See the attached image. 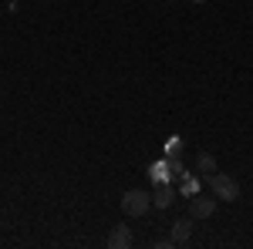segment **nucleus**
Returning <instances> with one entry per match:
<instances>
[{"label":"nucleus","instance_id":"9","mask_svg":"<svg viewBox=\"0 0 253 249\" xmlns=\"http://www.w3.org/2000/svg\"><path fill=\"white\" fill-rule=\"evenodd\" d=\"M182 192H189V195H196V192H199V185H196V182H186V185H182Z\"/></svg>","mask_w":253,"mask_h":249},{"label":"nucleus","instance_id":"6","mask_svg":"<svg viewBox=\"0 0 253 249\" xmlns=\"http://www.w3.org/2000/svg\"><path fill=\"white\" fill-rule=\"evenodd\" d=\"M196 169L199 172H206V175H213L216 172V158L210 152H199V158H196Z\"/></svg>","mask_w":253,"mask_h":249},{"label":"nucleus","instance_id":"5","mask_svg":"<svg viewBox=\"0 0 253 249\" xmlns=\"http://www.w3.org/2000/svg\"><path fill=\"white\" fill-rule=\"evenodd\" d=\"M132 246V229L128 226H115L108 232V249H128Z\"/></svg>","mask_w":253,"mask_h":249},{"label":"nucleus","instance_id":"10","mask_svg":"<svg viewBox=\"0 0 253 249\" xmlns=\"http://www.w3.org/2000/svg\"><path fill=\"white\" fill-rule=\"evenodd\" d=\"M189 3H206V0H189Z\"/></svg>","mask_w":253,"mask_h":249},{"label":"nucleus","instance_id":"4","mask_svg":"<svg viewBox=\"0 0 253 249\" xmlns=\"http://www.w3.org/2000/svg\"><path fill=\"white\" fill-rule=\"evenodd\" d=\"M189 236H193V215H186V219H175L172 222V246H182V243H189Z\"/></svg>","mask_w":253,"mask_h":249},{"label":"nucleus","instance_id":"7","mask_svg":"<svg viewBox=\"0 0 253 249\" xmlns=\"http://www.w3.org/2000/svg\"><path fill=\"white\" fill-rule=\"evenodd\" d=\"M166 152H169V155H179V152H182V142H179V138H169V142H166Z\"/></svg>","mask_w":253,"mask_h":249},{"label":"nucleus","instance_id":"8","mask_svg":"<svg viewBox=\"0 0 253 249\" xmlns=\"http://www.w3.org/2000/svg\"><path fill=\"white\" fill-rule=\"evenodd\" d=\"M169 202H172V195H169V192H159V195H156V206H159V209H166Z\"/></svg>","mask_w":253,"mask_h":249},{"label":"nucleus","instance_id":"1","mask_svg":"<svg viewBox=\"0 0 253 249\" xmlns=\"http://www.w3.org/2000/svg\"><path fill=\"white\" fill-rule=\"evenodd\" d=\"M149 209H152V195L145 189H128L122 195V212H125L128 219H138V215H145Z\"/></svg>","mask_w":253,"mask_h":249},{"label":"nucleus","instance_id":"2","mask_svg":"<svg viewBox=\"0 0 253 249\" xmlns=\"http://www.w3.org/2000/svg\"><path fill=\"white\" fill-rule=\"evenodd\" d=\"M206 182H210L216 199H223V202H236L240 199V185H236V178H230V175L213 172V175H206Z\"/></svg>","mask_w":253,"mask_h":249},{"label":"nucleus","instance_id":"3","mask_svg":"<svg viewBox=\"0 0 253 249\" xmlns=\"http://www.w3.org/2000/svg\"><path fill=\"white\" fill-rule=\"evenodd\" d=\"M213 212H216V199H203L199 192L189 199V215H193V219H210Z\"/></svg>","mask_w":253,"mask_h":249}]
</instances>
